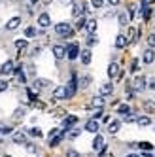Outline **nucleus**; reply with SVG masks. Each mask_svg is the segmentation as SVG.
I'll return each mask as SVG.
<instances>
[{"label": "nucleus", "instance_id": "f257e3e1", "mask_svg": "<svg viewBox=\"0 0 155 157\" xmlns=\"http://www.w3.org/2000/svg\"><path fill=\"white\" fill-rule=\"evenodd\" d=\"M55 32L62 38H70L72 36V27H70V23H57L55 25Z\"/></svg>", "mask_w": 155, "mask_h": 157}, {"label": "nucleus", "instance_id": "f03ea898", "mask_svg": "<svg viewBox=\"0 0 155 157\" xmlns=\"http://www.w3.org/2000/svg\"><path fill=\"white\" fill-rule=\"evenodd\" d=\"M80 46H78V44L76 42H72L70 44V46H68V49H66V57H68L70 61H74V59H78V57H80Z\"/></svg>", "mask_w": 155, "mask_h": 157}, {"label": "nucleus", "instance_id": "7ed1b4c3", "mask_svg": "<svg viewBox=\"0 0 155 157\" xmlns=\"http://www.w3.org/2000/svg\"><path fill=\"white\" fill-rule=\"evenodd\" d=\"M76 89H78V82H76V76H72V80L66 85V98H72L76 95Z\"/></svg>", "mask_w": 155, "mask_h": 157}, {"label": "nucleus", "instance_id": "20e7f679", "mask_svg": "<svg viewBox=\"0 0 155 157\" xmlns=\"http://www.w3.org/2000/svg\"><path fill=\"white\" fill-rule=\"evenodd\" d=\"M142 61L146 63V64H151V63L155 61V51H153V48H148L146 51H144V55H142Z\"/></svg>", "mask_w": 155, "mask_h": 157}, {"label": "nucleus", "instance_id": "39448f33", "mask_svg": "<svg viewBox=\"0 0 155 157\" xmlns=\"http://www.w3.org/2000/svg\"><path fill=\"white\" fill-rule=\"evenodd\" d=\"M12 72H15V68H13V63H12V61H6L2 66H0V74H2V76H9Z\"/></svg>", "mask_w": 155, "mask_h": 157}, {"label": "nucleus", "instance_id": "423d86ee", "mask_svg": "<svg viewBox=\"0 0 155 157\" xmlns=\"http://www.w3.org/2000/svg\"><path fill=\"white\" fill-rule=\"evenodd\" d=\"M108 76L112 78V80H114V78H119V76H121V70H119V64H117V63H112V64L108 66Z\"/></svg>", "mask_w": 155, "mask_h": 157}, {"label": "nucleus", "instance_id": "0eeeda50", "mask_svg": "<svg viewBox=\"0 0 155 157\" xmlns=\"http://www.w3.org/2000/svg\"><path fill=\"white\" fill-rule=\"evenodd\" d=\"M53 98H57V100H62V98H66V87H64V85L55 87V89H53Z\"/></svg>", "mask_w": 155, "mask_h": 157}, {"label": "nucleus", "instance_id": "6e6552de", "mask_svg": "<svg viewBox=\"0 0 155 157\" xmlns=\"http://www.w3.org/2000/svg\"><path fill=\"white\" fill-rule=\"evenodd\" d=\"M93 150L95 151L104 150V136H102V134H96V136H95V140H93Z\"/></svg>", "mask_w": 155, "mask_h": 157}, {"label": "nucleus", "instance_id": "1a4fd4ad", "mask_svg": "<svg viewBox=\"0 0 155 157\" xmlns=\"http://www.w3.org/2000/svg\"><path fill=\"white\" fill-rule=\"evenodd\" d=\"M38 25H40L42 29H47V27L51 25V17H49L47 13H40V15H38Z\"/></svg>", "mask_w": 155, "mask_h": 157}, {"label": "nucleus", "instance_id": "9d476101", "mask_svg": "<svg viewBox=\"0 0 155 157\" xmlns=\"http://www.w3.org/2000/svg\"><path fill=\"white\" fill-rule=\"evenodd\" d=\"M76 123H78V117H76V116H68V117H64V119H62V129H64V131H68L70 127L76 125Z\"/></svg>", "mask_w": 155, "mask_h": 157}, {"label": "nucleus", "instance_id": "9b49d317", "mask_svg": "<svg viewBox=\"0 0 155 157\" xmlns=\"http://www.w3.org/2000/svg\"><path fill=\"white\" fill-rule=\"evenodd\" d=\"M51 51H53V55H55V59H59V61L66 57V49H64L62 46H53Z\"/></svg>", "mask_w": 155, "mask_h": 157}, {"label": "nucleus", "instance_id": "f8f14e48", "mask_svg": "<svg viewBox=\"0 0 155 157\" xmlns=\"http://www.w3.org/2000/svg\"><path fill=\"white\" fill-rule=\"evenodd\" d=\"M132 87H134V91H142L144 87H146V78L144 76H138L134 82H132Z\"/></svg>", "mask_w": 155, "mask_h": 157}, {"label": "nucleus", "instance_id": "ddd939ff", "mask_svg": "<svg viewBox=\"0 0 155 157\" xmlns=\"http://www.w3.org/2000/svg\"><path fill=\"white\" fill-rule=\"evenodd\" d=\"M129 44V38L125 36V34H117L115 36V48H119V49H123L125 46Z\"/></svg>", "mask_w": 155, "mask_h": 157}, {"label": "nucleus", "instance_id": "4468645a", "mask_svg": "<svg viewBox=\"0 0 155 157\" xmlns=\"http://www.w3.org/2000/svg\"><path fill=\"white\" fill-rule=\"evenodd\" d=\"M112 91H114V83H102V85H100V89H98V93H100L102 97L112 95Z\"/></svg>", "mask_w": 155, "mask_h": 157}, {"label": "nucleus", "instance_id": "2eb2a0df", "mask_svg": "<svg viewBox=\"0 0 155 157\" xmlns=\"http://www.w3.org/2000/svg\"><path fill=\"white\" fill-rule=\"evenodd\" d=\"M19 25H21V17H12V19L6 23V29H8V30H15Z\"/></svg>", "mask_w": 155, "mask_h": 157}, {"label": "nucleus", "instance_id": "dca6fc26", "mask_svg": "<svg viewBox=\"0 0 155 157\" xmlns=\"http://www.w3.org/2000/svg\"><path fill=\"white\" fill-rule=\"evenodd\" d=\"M85 131H89V132H98V121L96 119H89L85 123Z\"/></svg>", "mask_w": 155, "mask_h": 157}, {"label": "nucleus", "instance_id": "f3484780", "mask_svg": "<svg viewBox=\"0 0 155 157\" xmlns=\"http://www.w3.org/2000/svg\"><path fill=\"white\" fill-rule=\"evenodd\" d=\"M119 127H121V121H119V119L110 121V125H108V132H110V134H115V132L119 131Z\"/></svg>", "mask_w": 155, "mask_h": 157}, {"label": "nucleus", "instance_id": "a211bd4d", "mask_svg": "<svg viewBox=\"0 0 155 157\" xmlns=\"http://www.w3.org/2000/svg\"><path fill=\"white\" fill-rule=\"evenodd\" d=\"M102 104H104V98H102V95L100 97H95L91 102H89V108H102Z\"/></svg>", "mask_w": 155, "mask_h": 157}, {"label": "nucleus", "instance_id": "6ab92c4d", "mask_svg": "<svg viewBox=\"0 0 155 157\" xmlns=\"http://www.w3.org/2000/svg\"><path fill=\"white\" fill-rule=\"evenodd\" d=\"M80 57H81V63L83 64H89L91 63V49H83L80 53Z\"/></svg>", "mask_w": 155, "mask_h": 157}, {"label": "nucleus", "instance_id": "aec40b11", "mask_svg": "<svg viewBox=\"0 0 155 157\" xmlns=\"http://www.w3.org/2000/svg\"><path fill=\"white\" fill-rule=\"evenodd\" d=\"M136 123H138L140 127H148V125H151V119H149V116H140L136 119Z\"/></svg>", "mask_w": 155, "mask_h": 157}, {"label": "nucleus", "instance_id": "412c9836", "mask_svg": "<svg viewBox=\"0 0 155 157\" xmlns=\"http://www.w3.org/2000/svg\"><path fill=\"white\" fill-rule=\"evenodd\" d=\"M49 85V80H43V78H38V80L34 82V87L36 89H46Z\"/></svg>", "mask_w": 155, "mask_h": 157}, {"label": "nucleus", "instance_id": "4be33fe9", "mask_svg": "<svg viewBox=\"0 0 155 157\" xmlns=\"http://www.w3.org/2000/svg\"><path fill=\"white\" fill-rule=\"evenodd\" d=\"M15 74H17L19 83H25V82H27V76H25V72H23V68H21V66H17V68H15Z\"/></svg>", "mask_w": 155, "mask_h": 157}, {"label": "nucleus", "instance_id": "5701e85b", "mask_svg": "<svg viewBox=\"0 0 155 157\" xmlns=\"http://www.w3.org/2000/svg\"><path fill=\"white\" fill-rule=\"evenodd\" d=\"M85 27H87V19H85L83 15H80V17H78V21H76V29L81 30V29H85Z\"/></svg>", "mask_w": 155, "mask_h": 157}, {"label": "nucleus", "instance_id": "b1692460", "mask_svg": "<svg viewBox=\"0 0 155 157\" xmlns=\"http://www.w3.org/2000/svg\"><path fill=\"white\" fill-rule=\"evenodd\" d=\"M12 138H13L15 144H21V142H25V132H21V131H19V132H13Z\"/></svg>", "mask_w": 155, "mask_h": 157}, {"label": "nucleus", "instance_id": "393cba45", "mask_svg": "<svg viewBox=\"0 0 155 157\" xmlns=\"http://www.w3.org/2000/svg\"><path fill=\"white\" fill-rule=\"evenodd\" d=\"M81 13H83V6L74 4V6H72V15H74V17H80Z\"/></svg>", "mask_w": 155, "mask_h": 157}, {"label": "nucleus", "instance_id": "a878e982", "mask_svg": "<svg viewBox=\"0 0 155 157\" xmlns=\"http://www.w3.org/2000/svg\"><path fill=\"white\" fill-rule=\"evenodd\" d=\"M87 30H89V34H95V30H96V21L95 19H89L87 21V27H85Z\"/></svg>", "mask_w": 155, "mask_h": 157}, {"label": "nucleus", "instance_id": "bb28decb", "mask_svg": "<svg viewBox=\"0 0 155 157\" xmlns=\"http://www.w3.org/2000/svg\"><path fill=\"white\" fill-rule=\"evenodd\" d=\"M117 21H119V25H121V27H127V25H129V15H127V13H119Z\"/></svg>", "mask_w": 155, "mask_h": 157}, {"label": "nucleus", "instance_id": "cd10ccee", "mask_svg": "<svg viewBox=\"0 0 155 157\" xmlns=\"http://www.w3.org/2000/svg\"><path fill=\"white\" fill-rule=\"evenodd\" d=\"M136 36H138V30H136L134 27H130V29H129V32H127V38L132 42V40H136Z\"/></svg>", "mask_w": 155, "mask_h": 157}, {"label": "nucleus", "instance_id": "c85d7f7f", "mask_svg": "<svg viewBox=\"0 0 155 157\" xmlns=\"http://www.w3.org/2000/svg\"><path fill=\"white\" fill-rule=\"evenodd\" d=\"M27 46H28V42H27V40H15V48H17L19 51L27 49Z\"/></svg>", "mask_w": 155, "mask_h": 157}, {"label": "nucleus", "instance_id": "c756f323", "mask_svg": "<svg viewBox=\"0 0 155 157\" xmlns=\"http://www.w3.org/2000/svg\"><path fill=\"white\" fill-rule=\"evenodd\" d=\"M25 36H27V38H34V36H36V29H34V27H27V29H25Z\"/></svg>", "mask_w": 155, "mask_h": 157}, {"label": "nucleus", "instance_id": "7c9ffc66", "mask_svg": "<svg viewBox=\"0 0 155 157\" xmlns=\"http://www.w3.org/2000/svg\"><path fill=\"white\" fill-rule=\"evenodd\" d=\"M136 146H138V148H140V150H144V151H149V150L153 148V146H151L149 142H138Z\"/></svg>", "mask_w": 155, "mask_h": 157}, {"label": "nucleus", "instance_id": "2f4dec72", "mask_svg": "<svg viewBox=\"0 0 155 157\" xmlns=\"http://www.w3.org/2000/svg\"><path fill=\"white\" fill-rule=\"evenodd\" d=\"M129 112H130V108H129L127 104H121V106L117 108V114H123V116H127Z\"/></svg>", "mask_w": 155, "mask_h": 157}, {"label": "nucleus", "instance_id": "473e14b6", "mask_svg": "<svg viewBox=\"0 0 155 157\" xmlns=\"http://www.w3.org/2000/svg\"><path fill=\"white\" fill-rule=\"evenodd\" d=\"M28 134H30V136L40 138V136H42V131H40V129H36V127H32V129H28Z\"/></svg>", "mask_w": 155, "mask_h": 157}, {"label": "nucleus", "instance_id": "72a5a7b5", "mask_svg": "<svg viewBox=\"0 0 155 157\" xmlns=\"http://www.w3.org/2000/svg\"><path fill=\"white\" fill-rule=\"evenodd\" d=\"M91 6L98 10V8H102V6H104V0H91Z\"/></svg>", "mask_w": 155, "mask_h": 157}, {"label": "nucleus", "instance_id": "f704fd0d", "mask_svg": "<svg viewBox=\"0 0 155 157\" xmlns=\"http://www.w3.org/2000/svg\"><path fill=\"white\" fill-rule=\"evenodd\" d=\"M146 40H148V46L149 48H155V32H153V34H149Z\"/></svg>", "mask_w": 155, "mask_h": 157}, {"label": "nucleus", "instance_id": "c9c22d12", "mask_svg": "<svg viewBox=\"0 0 155 157\" xmlns=\"http://www.w3.org/2000/svg\"><path fill=\"white\" fill-rule=\"evenodd\" d=\"M144 108H146L148 112H155V102H151V100H148V102L144 104Z\"/></svg>", "mask_w": 155, "mask_h": 157}, {"label": "nucleus", "instance_id": "e433bc0d", "mask_svg": "<svg viewBox=\"0 0 155 157\" xmlns=\"http://www.w3.org/2000/svg\"><path fill=\"white\" fill-rule=\"evenodd\" d=\"M98 40H96V36L95 34H89V38H87V44H89V46H95Z\"/></svg>", "mask_w": 155, "mask_h": 157}, {"label": "nucleus", "instance_id": "4c0bfd02", "mask_svg": "<svg viewBox=\"0 0 155 157\" xmlns=\"http://www.w3.org/2000/svg\"><path fill=\"white\" fill-rule=\"evenodd\" d=\"M136 119H138V117H136L134 114H127V116H125V121H127V123H132V121H136Z\"/></svg>", "mask_w": 155, "mask_h": 157}, {"label": "nucleus", "instance_id": "58836bf2", "mask_svg": "<svg viewBox=\"0 0 155 157\" xmlns=\"http://www.w3.org/2000/svg\"><path fill=\"white\" fill-rule=\"evenodd\" d=\"M0 132H2V134H9V132H12V129H9L8 125H0Z\"/></svg>", "mask_w": 155, "mask_h": 157}, {"label": "nucleus", "instance_id": "ea45409f", "mask_svg": "<svg viewBox=\"0 0 155 157\" xmlns=\"http://www.w3.org/2000/svg\"><path fill=\"white\" fill-rule=\"evenodd\" d=\"M6 89H8V82L6 80H0V93H4Z\"/></svg>", "mask_w": 155, "mask_h": 157}, {"label": "nucleus", "instance_id": "a19ab883", "mask_svg": "<svg viewBox=\"0 0 155 157\" xmlns=\"http://www.w3.org/2000/svg\"><path fill=\"white\" fill-rule=\"evenodd\" d=\"M102 114H104V112H102V108H96V112L93 114V119H98V117H100Z\"/></svg>", "mask_w": 155, "mask_h": 157}, {"label": "nucleus", "instance_id": "79ce46f5", "mask_svg": "<svg viewBox=\"0 0 155 157\" xmlns=\"http://www.w3.org/2000/svg\"><path fill=\"white\" fill-rule=\"evenodd\" d=\"M138 70V61H132L130 63V72H136Z\"/></svg>", "mask_w": 155, "mask_h": 157}, {"label": "nucleus", "instance_id": "37998d69", "mask_svg": "<svg viewBox=\"0 0 155 157\" xmlns=\"http://www.w3.org/2000/svg\"><path fill=\"white\" fill-rule=\"evenodd\" d=\"M23 114H25V110H23V108L15 110V117H17V119H19V117H23Z\"/></svg>", "mask_w": 155, "mask_h": 157}, {"label": "nucleus", "instance_id": "c03bdc74", "mask_svg": "<svg viewBox=\"0 0 155 157\" xmlns=\"http://www.w3.org/2000/svg\"><path fill=\"white\" fill-rule=\"evenodd\" d=\"M89 82H91V78H89V76L83 78V80H81V87H87V85H89Z\"/></svg>", "mask_w": 155, "mask_h": 157}, {"label": "nucleus", "instance_id": "a18cd8bd", "mask_svg": "<svg viewBox=\"0 0 155 157\" xmlns=\"http://www.w3.org/2000/svg\"><path fill=\"white\" fill-rule=\"evenodd\" d=\"M27 93H28V98H30V100H36V93H34V91H30V89H28Z\"/></svg>", "mask_w": 155, "mask_h": 157}, {"label": "nucleus", "instance_id": "49530a36", "mask_svg": "<svg viewBox=\"0 0 155 157\" xmlns=\"http://www.w3.org/2000/svg\"><path fill=\"white\" fill-rule=\"evenodd\" d=\"M66 157H80V155H78V151H74V150H70L68 153H66Z\"/></svg>", "mask_w": 155, "mask_h": 157}, {"label": "nucleus", "instance_id": "de8ad7c7", "mask_svg": "<svg viewBox=\"0 0 155 157\" xmlns=\"http://www.w3.org/2000/svg\"><path fill=\"white\" fill-rule=\"evenodd\" d=\"M149 89H153V91H155V78H151V80H149Z\"/></svg>", "mask_w": 155, "mask_h": 157}, {"label": "nucleus", "instance_id": "09e8293b", "mask_svg": "<svg viewBox=\"0 0 155 157\" xmlns=\"http://www.w3.org/2000/svg\"><path fill=\"white\" fill-rule=\"evenodd\" d=\"M78 134H80V131H72V132L68 134V136H70V138H76V136H78Z\"/></svg>", "mask_w": 155, "mask_h": 157}, {"label": "nucleus", "instance_id": "8fccbe9b", "mask_svg": "<svg viewBox=\"0 0 155 157\" xmlns=\"http://www.w3.org/2000/svg\"><path fill=\"white\" fill-rule=\"evenodd\" d=\"M108 2H110V4H112V6H117V4L121 2V0H108Z\"/></svg>", "mask_w": 155, "mask_h": 157}, {"label": "nucleus", "instance_id": "3c124183", "mask_svg": "<svg viewBox=\"0 0 155 157\" xmlns=\"http://www.w3.org/2000/svg\"><path fill=\"white\" fill-rule=\"evenodd\" d=\"M27 150H28V151H36V148H34L32 144H28V146H27Z\"/></svg>", "mask_w": 155, "mask_h": 157}, {"label": "nucleus", "instance_id": "603ef678", "mask_svg": "<svg viewBox=\"0 0 155 157\" xmlns=\"http://www.w3.org/2000/svg\"><path fill=\"white\" fill-rule=\"evenodd\" d=\"M40 51H42V49H40V48H34V49H32V55H38V53H40Z\"/></svg>", "mask_w": 155, "mask_h": 157}, {"label": "nucleus", "instance_id": "864d4df0", "mask_svg": "<svg viewBox=\"0 0 155 157\" xmlns=\"http://www.w3.org/2000/svg\"><path fill=\"white\" fill-rule=\"evenodd\" d=\"M127 157H140V155H136V153H129Z\"/></svg>", "mask_w": 155, "mask_h": 157}, {"label": "nucleus", "instance_id": "5fc2aeb1", "mask_svg": "<svg viewBox=\"0 0 155 157\" xmlns=\"http://www.w3.org/2000/svg\"><path fill=\"white\" fill-rule=\"evenodd\" d=\"M142 157H153V155H151V153H144Z\"/></svg>", "mask_w": 155, "mask_h": 157}, {"label": "nucleus", "instance_id": "6e6d98bb", "mask_svg": "<svg viewBox=\"0 0 155 157\" xmlns=\"http://www.w3.org/2000/svg\"><path fill=\"white\" fill-rule=\"evenodd\" d=\"M62 2H72V0H62Z\"/></svg>", "mask_w": 155, "mask_h": 157}, {"label": "nucleus", "instance_id": "4d7b16f0", "mask_svg": "<svg viewBox=\"0 0 155 157\" xmlns=\"http://www.w3.org/2000/svg\"><path fill=\"white\" fill-rule=\"evenodd\" d=\"M148 2H151V0H148Z\"/></svg>", "mask_w": 155, "mask_h": 157}, {"label": "nucleus", "instance_id": "13d9d810", "mask_svg": "<svg viewBox=\"0 0 155 157\" xmlns=\"http://www.w3.org/2000/svg\"><path fill=\"white\" fill-rule=\"evenodd\" d=\"M6 157H9V155H6Z\"/></svg>", "mask_w": 155, "mask_h": 157}]
</instances>
